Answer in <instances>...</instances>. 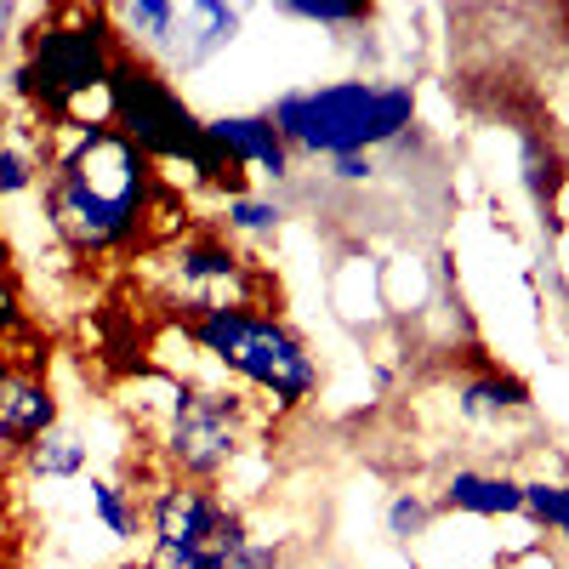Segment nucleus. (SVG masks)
Instances as JSON below:
<instances>
[{"mask_svg":"<svg viewBox=\"0 0 569 569\" xmlns=\"http://www.w3.org/2000/svg\"><path fill=\"white\" fill-rule=\"evenodd\" d=\"M46 177L40 206L46 228L74 257H114L149 240V206L160 194L154 166L114 126H40Z\"/></svg>","mask_w":569,"mask_h":569,"instance_id":"f257e3e1","label":"nucleus"},{"mask_svg":"<svg viewBox=\"0 0 569 569\" xmlns=\"http://www.w3.org/2000/svg\"><path fill=\"white\" fill-rule=\"evenodd\" d=\"M114 63L120 40L109 7H52L23 34V63L12 69V91L40 126H114Z\"/></svg>","mask_w":569,"mask_h":569,"instance_id":"f03ea898","label":"nucleus"},{"mask_svg":"<svg viewBox=\"0 0 569 569\" xmlns=\"http://www.w3.org/2000/svg\"><path fill=\"white\" fill-rule=\"evenodd\" d=\"M273 131L291 142V154L342 160L388 149L416 126V91L410 86H370V80H330L284 91L268 109Z\"/></svg>","mask_w":569,"mask_h":569,"instance_id":"7ed1b4c3","label":"nucleus"},{"mask_svg":"<svg viewBox=\"0 0 569 569\" xmlns=\"http://www.w3.org/2000/svg\"><path fill=\"white\" fill-rule=\"evenodd\" d=\"M188 337L200 342V353H211L228 376H240L246 388L268 393L279 410H302L319 393V359L308 353V342L297 337L284 319L257 313V308H217L188 319Z\"/></svg>","mask_w":569,"mask_h":569,"instance_id":"20e7f679","label":"nucleus"},{"mask_svg":"<svg viewBox=\"0 0 569 569\" xmlns=\"http://www.w3.org/2000/svg\"><path fill=\"white\" fill-rule=\"evenodd\" d=\"M251 445V410L240 393L228 388H177L171 410H166V433H160V456L171 467V479L188 485H222V472H233L240 450Z\"/></svg>","mask_w":569,"mask_h":569,"instance_id":"39448f33","label":"nucleus"},{"mask_svg":"<svg viewBox=\"0 0 569 569\" xmlns=\"http://www.w3.org/2000/svg\"><path fill=\"white\" fill-rule=\"evenodd\" d=\"M246 284H251V262L228 240H217V233H188L166 257V291L194 319L217 313V308H251Z\"/></svg>","mask_w":569,"mask_h":569,"instance_id":"423d86ee","label":"nucleus"},{"mask_svg":"<svg viewBox=\"0 0 569 569\" xmlns=\"http://www.w3.org/2000/svg\"><path fill=\"white\" fill-rule=\"evenodd\" d=\"M222 512H228V496L211 490V485H188V479H166L142 496V525L154 530L160 547H206L211 530L222 525Z\"/></svg>","mask_w":569,"mask_h":569,"instance_id":"0eeeda50","label":"nucleus"},{"mask_svg":"<svg viewBox=\"0 0 569 569\" xmlns=\"http://www.w3.org/2000/svg\"><path fill=\"white\" fill-rule=\"evenodd\" d=\"M58 421V393L34 365H0V461L29 456V445Z\"/></svg>","mask_w":569,"mask_h":569,"instance_id":"6e6552de","label":"nucleus"},{"mask_svg":"<svg viewBox=\"0 0 569 569\" xmlns=\"http://www.w3.org/2000/svg\"><path fill=\"white\" fill-rule=\"evenodd\" d=\"M233 40H240V12L222 7V0H188V7H177L171 40H166V52L154 63L177 80V74L206 69L217 52H228Z\"/></svg>","mask_w":569,"mask_h":569,"instance_id":"1a4fd4ad","label":"nucleus"},{"mask_svg":"<svg viewBox=\"0 0 569 569\" xmlns=\"http://www.w3.org/2000/svg\"><path fill=\"white\" fill-rule=\"evenodd\" d=\"M206 137L217 142L222 160L240 177H262V182H284V177H291L297 154H291V142L273 131L268 109L262 114H217V120H206Z\"/></svg>","mask_w":569,"mask_h":569,"instance_id":"9d476101","label":"nucleus"},{"mask_svg":"<svg viewBox=\"0 0 569 569\" xmlns=\"http://www.w3.org/2000/svg\"><path fill=\"white\" fill-rule=\"evenodd\" d=\"M439 507L467 512V518H518L525 512V479L496 472V467H456V472H445Z\"/></svg>","mask_w":569,"mask_h":569,"instance_id":"9b49d317","label":"nucleus"},{"mask_svg":"<svg viewBox=\"0 0 569 569\" xmlns=\"http://www.w3.org/2000/svg\"><path fill=\"white\" fill-rule=\"evenodd\" d=\"M456 416L467 427H507L512 416H530V388L507 370H479L456 382Z\"/></svg>","mask_w":569,"mask_h":569,"instance_id":"f8f14e48","label":"nucleus"},{"mask_svg":"<svg viewBox=\"0 0 569 569\" xmlns=\"http://www.w3.org/2000/svg\"><path fill=\"white\" fill-rule=\"evenodd\" d=\"M200 558H206V569H284V547L279 541H262L240 507L222 512V525L211 530V541L200 547Z\"/></svg>","mask_w":569,"mask_h":569,"instance_id":"ddd939ff","label":"nucleus"},{"mask_svg":"<svg viewBox=\"0 0 569 569\" xmlns=\"http://www.w3.org/2000/svg\"><path fill=\"white\" fill-rule=\"evenodd\" d=\"M109 23H114V40L120 52L131 58H160L166 40H171V23H177V0H131V7H109Z\"/></svg>","mask_w":569,"mask_h":569,"instance_id":"4468645a","label":"nucleus"},{"mask_svg":"<svg viewBox=\"0 0 569 569\" xmlns=\"http://www.w3.org/2000/svg\"><path fill=\"white\" fill-rule=\"evenodd\" d=\"M86 461H91V445L74 433L69 421H58V427H46V433L29 445V456H23V467L34 472V479H80L86 472Z\"/></svg>","mask_w":569,"mask_h":569,"instance_id":"2eb2a0df","label":"nucleus"},{"mask_svg":"<svg viewBox=\"0 0 569 569\" xmlns=\"http://www.w3.org/2000/svg\"><path fill=\"white\" fill-rule=\"evenodd\" d=\"M86 501H91V518H98L114 541H131V536H137V525H142L137 490H126V485H114V479H91V485H86Z\"/></svg>","mask_w":569,"mask_h":569,"instance_id":"dca6fc26","label":"nucleus"},{"mask_svg":"<svg viewBox=\"0 0 569 569\" xmlns=\"http://www.w3.org/2000/svg\"><path fill=\"white\" fill-rule=\"evenodd\" d=\"M541 536H558L569 547V479H525V512Z\"/></svg>","mask_w":569,"mask_h":569,"instance_id":"f3484780","label":"nucleus"},{"mask_svg":"<svg viewBox=\"0 0 569 569\" xmlns=\"http://www.w3.org/2000/svg\"><path fill=\"white\" fill-rule=\"evenodd\" d=\"M284 222L279 200H262V194H233L222 200V228L233 233V240H273Z\"/></svg>","mask_w":569,"mask_h":569,"instance_id":"a211bd4d","label":"nucleus"},{"mask_svg":"<svg viewBox=\"0 0 569 569\" xmlns=\"http://www.w3.org/2000/svg\"><path fill=\"white\" fill-rule=\"evenodd\" d=\"M382 525H388V541H421L433 530V501L416 496V490H399L382 512Z\"/></svg>","mask_w":569,"mask_h":569,"instance_id":"6ab92c4d","label":"nucleus"},{"mask_svg":"<svg viewBox=\"0 0 569 569\" xmlns=\"http://www.w3.org/2000/svg\"><path fill=\"white\" fill-rule=\"evenodd\" d=\"M284 12L302 18V23H319V29H359V23H370V7H359V0H284Z\"/></svg>","mask_w":569,"mask_h":569,"instance_id":"aec40b11","label":"nucleus"},{"mask_svg":"<svg viewBox=\"0 0 569 569\" xmlns=\"http://www.w3.org/2000/svg\"><path fill=\"white\" fill-rule=\"evenodd\" d=\"M525 182H530V200L536 206H552V194H558V154L541 149V137L525 142Z\"/></svg>","mask_w":569,"mask_h":569,"instance_id":"412c9836","label":"nucleus"},{"mask_svg":"<svg viewBox=\"0 0 569 569\" xmlns=\"http://www.w3.org/2000/svg\"><path fill=\"white\" fill-rule=\"evenodd\" d=\"M137 569H206V558L194 552V547H149V558H142Z\"/></svg>","mask_w":569,"mask_h":569,"instance_id":"4be33fe9","label":"nucleus"},{"mask_svg":"<svg viewBox=\"0 0 569 569\" xmlns=\"http://www.w3.org/2000/svg\"><path fill=\"white\" fill-rule=\"evenodd\" d=\"M496 569H558V558L547 547H525V552H507Z\"/></svg>","mask_w":569,"mask_h":569,"instance_id":"5701e85b","label":"nucleus"},{"mask_svg":"<svg viewBox=\"0 0 569 569\" xmlns=\"http://www.w3.org/2000/svg\"><path fill=\"white\" fill-rule=\"evenodd\" d=\"M330 177H337V182H365V177H370V154H342V160H330Z\"/></svg>","mask_w":569,"mask_h":569,"instance_id":"b1692460","label":"nucleus"},{"mask_svg":"<svg viewBox=\"0 0 569 569\" xmlns=\"http://www.w3.org/2000/svg\"><path fill=\"white\" fill-rule=\"evenodd\" d=\"M18 18H23L18 7H0V63H7V46L18 40Z\"/></svg>","mask_w":569,"mask_h":569,"instance_id":"393cba45","label":"nucleus"},{"mask_svg":"<svg viewBox=\"0 0 569 569\" xmlns=\"http://www.w3.org/2000/svg\"><path fill=\"white\" fill-rule=\"evenodd\" d=\"M558 302H563V308H558V313H563V330H569V291H563V297H558Z\"/></svg>","mask_w":569,"mask_h":569,"instance_id":"a878e982","label":"nucleus"},{"mask_svg":"<svg viewBox=\"0 0 569 569\" xmlns=\"http://www.w3.org/2000/svg\"><path fill=\"white\" fill-rule=\"evenodd\" d=\"M284 569H325V563H284Z\"/></svg>","mask_w":569,"mask_h":569,"instance_id":"bb28decb","label":"nucleus"}]
</instances>
